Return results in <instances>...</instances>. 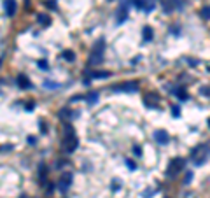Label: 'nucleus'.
Listing matches in <instances>:
<instances>
[{
    "label": "nucleus",
    "mask_w": 210,
    "mask_h": 198,
    "mask_svg": "<svg viewBox=\"0 0 210 198\" xmlns=\"http://www.w3.org/2000/svg\"><path fill=\"white\" fill-rule=\"evenodd\" d=\"M63 149L67 153H72V151L77 149V145H79V139H77V135L74 133V128H72V124L70 123H65L63 124Z\"/></svg>",
    "instance_id": "1"
},
{
    "label": "nucleus",
    "mask_w": 210,
    "mask_h": 198,
    "mask_svg": "<svg viewBox=\"0 0 210 198\" xmlns=\"http://www.w3.org/2000/svg\"><path fill=\"white\" fill-rule=\"evenodd\" d=\"M103 51H105V40L103 39H98L95 46L91 49V54H89V63L91 65H100L103 61Z\"/></svg>",
    "instance_id": "2"
},
{
    "label": "nucleus",
    "mask_w": 210,
    "mask_h": 198,
    "mask_svg": "<svg viewBox=\"0 0 210 198\" xmlns=\"http://www.w3.org/2000/svg\"><path fill=\"white\" fill-rule=\"evenodd\" d=\"M72 181H74V175L70 174V172H65L63 175L60 177V181H58V187L61 189V191H67L70 186H72Z\"/></svg>",
    "instance_id": "3"
},
{
    "label": "nucleus",
    "mask_w": 210,
    "mask_h": 198,
    "mask_svg": "<svg viewBox=\"0 0 210 198\" xmlns=\"http://www.w3.org/2000/svg\"><path fill=\"white\" fill-rule=\"evenodd\" d=\"M154 140H156L158 144L165 145V144L170 142V135H168L167 130H156V132H154Z\"/></svg>",
    "instance_id": "4"
},
{
    "label": "nucleus",
    "mask_w": 210,
    "mask_h": 198,
    "mask_svg": "<svg viewBox=\"0 0 210 198\" xmlns=\"http://www.w3.org/2000/svg\"><path fill=\"white\" fill-rule=\"evenodd\" d=\"M186 165V161L182 160V158H177V160H173L172 163H170V166H168V175H173V174H177V172H180V168Z\"/></svg>",
    "instance_id": "5"
},
{
    "label": "nucleus",
    "mask_w": 210,
    "mask_h": 198,
    "mask_svg": "<svg viewBox=\"0 0 210 198\" xmlns=\"http://www.w3.org/2000/svg\"><path fill=\"white\" fill-rule=\"evenodd\" d=\"M4 11H6V16H9V18L14 16L16 11H18L16 0H6V2H4Z\"/></svg>",
    "instance_id": "6"
},
{
    "label": "nucleus",
    "mask_w": 210,
    "mask_h": 198,
    "mask_svg": "<svg viewBox=\"0 0 210 198\" xmlns=\"http://www.w3.org/2000/svg\"><path fill=\"white\" fill-rule=\"evenodd\" d=\"M114 90H116V91H128V93H131V91L138 90V82H124V84H121V86H114Z\"/></svg>",
    "instance_id": "7"
},
{
    "label": "nucleus",
    "mask_w": 210,
    "mask_h": 198,
    "mask_svg": "<svg viewBox=\"0 0 210 198\" xmlns=\"http://www.w3.org/2000/svg\"><path fill=\"white\" fill-rule=\"evenodd\" d=\"M128 19V7H126V2H123V6H121V9L117 11V25H121V23H124Z\"/></svg>",
    "instance_id": "8"
},
{
    "label": "nucleus",
    "mask_w": 210,
    "mask_h": 198,
    "mask_svg": "<svg viewBox=\"0 0 210 198\" xmlns=\"http://www.w3.org/2000/svg\"><path fill=\"white\" fill-rule=\"evenodd\" d=\"M18 86L21 88V90H30L32 88V82H30V79H28L25 74L18 75Z\"/></svg>",
    "instance_id": "9"
},
{
    "label": "nucleus",
    "mask_w": 210,
    "mask_h": 198,
    "mask_svg": "<svg viewBox=\"0 0 210 198\" xmlns=\"http://www.w3.org/2000/svg\"><path fill=\"white\" fill-rule=\"evenodd\" d=\"M144 103H146L147 107H158V98L154 93H149V95H146V98H144Z\"/></svg>",
    "instance_id": "10"
},
{
    "label": "nucleus",
    "mask_w": 210,
    "mask_h": 198,
    "mask_svg": "<svg viewBox=\"0 0 210 198\" xmlns=\"http://www.w3.org/2000/svg\"><path fill=\"white\" fill-rule=\"evenodd\" d=\"M77 116H79V112H74V114H72V111H68V109H61V111H60V118H61V119H76L77 118Z\"/></svg>",
    "instance_id": "11"
},
{
    "label": "nucleus",
    "mask_w": 210,
    "mask_h": 198,
    "mask_svg": "<svg viewBox=\"0 0 210 198\" xmlns=\"http://www.w3.org/2000/svg\"><path fill=\"white\" fill-rule=\"evenodd\" d=\"M37 21L42 27H49L51 25V18H49V14H37Z\"/></svg>",
    "instance_id": "12"
},
{
    "label": "nucleus",
    "mask_w": 210,
    "mask_h": 198,
    "mask_svg": "<svg viewBox=\"0 0 210 198\" xmlns=\"http://www.w3.org/2000/svg\"><path fill=\"white\" fill-rule=\"evenodd\" d=\"M142 35H144V40H146V42H149V40H152V37H154V32H152L151 27H144Z\"/></svg>",
    "instance_id": "13"
},
{
    "label": "nucleus",
    "mask_w": 210,
    "mask_h": 198,
    "mask_svg": "<svg viewBox=\"0 0 210 198\" xmlns=\"http://www.w3.org/2000/svg\"><path fill=\"white\" fill-rule=\"evenodd\" d=\"M61 56H63V58L67 60V61H70V63H72V61H74V60H76V53H74V51H72V49H65V51H63V54H61Z\"/></svg>",
    "instance_id": "14"
},
{
    "label": "nucleus",
    "mask_w": 210,
    "mask_h": 198,
    "mask_svg": "<svg viewBox=\"0 0 210 198\" xmlns=\"http://www.w3.org/2000/svg\"><path fill=\"white\" fill-rule=\"evenodd\" d=\"M175 95H177L180 100H187V93H186V90H184L182 86H179L177 90H175Z\"/></svg>",
    "instance_id": "15"
},
{
    "label": "nucleus",
    "mask_w": 210,
    "mask_h": 198,
    "mask_svg": "<svg viewBox=\"0 0 210 198\" xmlns=\"http://www.w3.org/2000/svg\"><path fill=\"white\" fill-rule=\"evenodd\" d=\"M109 75H110V72H91V79H103Z\"/></svg>",
    "instance_id": "16"
},
{
    "label": "nucleus",
    "mask_w": 210,
    "mask_h": 198,
    "mask_svg": "<svg viewBox=\"0 0 210 198\" xmlns=\"http://www.w3.org/2000/svg\"><path fill=\"white\" fill-rule=\"evenodd\" d=\"M200 16L203 19H210V6H205L201 11H200Z\"/></svg>",
    "instance_id": "17"
},
{
    "label": "nucleus",
    "mask_w": 210,
    "mask_h": 198,
    "mask_svg": "<svg viewBox=\"0 0 210 198\" xmlns=\"http://www.w3.org/2000/svg\"><path fill=\"white\" fill-rule=\"evenodd\" d=\"M97 100H98V93H97V91H93V93L88 95V103H89V105H91V103H97Z\"/></svg>",
    "instance_id": "18"
},
{
    "label": "nucleus",
    "mask_w": 210,
    "mask_h": 198,
    "mask_svg": "<svg viewBox=\"0 0 210 198\" xmlns=\"http://www.w3.org/2000/svg\"><path fill=\"white\" fill-rule=\"evenodd\" d=\"M154 7H156L154 0H149V2H146V7H144V11H146V12H152V11H154Z\"/></svg>",
    "instance_id": "19"
},
{
    "label": "nucleus",
    "mask_w": 210,
    "mask_h": 198,
    "mask_svg": "<svg viewBox=\"0 0 210 198\" xmlns=\"http://www.w3.org/2000/svg\"><path fill=\"white\" fill-rule=\"evenodd\" d=\"M46 7L51 9V11H56V9H58V4H56V0H46Z\"/></svg>",
    "instance_id": "20"
},
{
    "label": "nucleus",
    "mask_w": 210,
    "mask_h": 198,
    "mask_svg": "<svg viewBox=\"0 0 210 198\" xmlns=\"http://www.w3.org/2000/svg\"><path fill=\"white\" fill-rule=\"evenodd\" d=\"M131 6H135L137 9H144L146 7V0H131Z\"/></svg>",
    "instance_id": "21"
},
{
    "label": "nucleus",
    "mask_w": 210,
    "mask_h": 198,
    "mask_svg": "<svg viewBox=\"0 0 210 198\" xmlns=\"http://www.w3.org/2000/svg\"><path fill=\"white\" fill-rule=\"evenodd\" d=\"M37 67H39V69H42V70H47L49 69V65H47V61H46V60H39Z\"/></svg>",
    "instance_id": "22"
},
{
    "label": "nucleus",
    "mask_w": 210,
    "mask_h": 198,
    "mask_svg": "<svg viewBox=\"0 0 210 198\" xmlns=\"http://www.w3.org/2000/svg\"><path fill=\"white\" fill-rule=\"evenodd\" d=\"M39 175H40V181H46V165H40V168H39Z\"/></svg>",
    "instance_id": "23"
},
{
    "label": "nucleus",
    "mask_w": 210,
    "mask_h": 198,
    "mask_svg": "<svg viewBox=\"0 0 210 198\" xmlns=\"http://www.w3.org/2000/svg\"><path fill=\"white\" fill-rule=\"evenodd\" d=\"M119 187H121V181L114 179V181H112V191H117Z\"/></svg>",
    "instance_id": "24"
},
{
    "label": "nucleus",
    "mask_w": 210,
    "mask_h": 198,
    "mask_svg": "<svg viewBox=\"0 0 210 198\" xmlns=\"http://www.w3.org/2000/svg\"><path fill=\"white\" fill-rule=\"evenodd\" d=\"M133 153H135V156H142V147H140L138 144H135L133 145Z\"/></svg>",
    "instance_id": "25"
},
{
    "label": "nucleus",
    "mask_w": 210,
    "mask_h": 198,
    "mask_svg": "<svg viewBox=\"0 0 210 198\" xmlns=\"http://www.w3.org/2000/svg\"><path fill=\"white\" fill-rule=\"evenodd\" d=\"M44 88H51V90H54V88H58V84H56V82H49V81H46V82H44Z\"/></svg>",
    "instance_id": "26"
},
{
    "label": "nucleus",
    "mask_w": 210,
    "mask_h": 198,
    "mask_svg": "<svg viewBox=\"0 0 210 198\" xmlns=\"http://www.w3.org/2000/svg\"><path fill=\"white\" fill-rule=\"evenodd\" d=\"M172 114H173V118H179V116H180V109L173 105V107H172Z\"/></svg>",
    "instance_id": "27"
},
{
    "label": "nucleus",
    "mask_w": 210,
    "mask_h": 198,
    "mask_svg": "<svg viewBox=\"0 0 210 198\" xmlns=\"http://www.w3.org/2000/svg\"><path fill=\"white\" fill-rule=\"evenodd\" d=\"M126 165H128L130 170H137V165H135V163H133L131 160H126Z\"/></svg>",
    "instance_id": "28"
},
{
    "label": "nucleus",
    "mask_w": 210,
    "mask_h": 198,
    "mask_svg": "<svg viewBox=\"0 0 210 198\" xmlns=\"http://www.w3.org/2000/svg\"><path fill=\"white\" fill-rule=\"evenodd\" d=\"M191 179H193V174L189 172L187 175H186V179H184V184H189V182H191Z\"/></svg>",
    "instance_id": "29"
},
{
    "label": "nucleus",
    "mask_w": 210,
    "mask_h": 198,
    "mask_svg": "<svg viewBox=\"0 0 210 198\" xmlns=\"http://www.w3.org/2000/svg\"><path fill=\"white\" fill-rule=\"evenodd\" d=\"M28 144H30V145L37 144V139H35V137H32V135H30V137H28Z\"/></svg>",
    "instance_id": "30"
},
{
    "label": "nucleus",
    "mask_w": 210,
    "mask_h": 198,
    "mask_svg": "<svg viewBox=\"0 0 210 198\" xmlns=\"http://www.w3.org/2000/svg\"><path fill=\"white\" fill-rule=\"evenodd\" d=\"M33 107H35V103H33V102H28L27 105H25V109H27V111H32Z\"/></svg>",
    "instance_id": "31"
},
{
    "label": "nucleus",
    "mask_w": 210,
    "mask_h": 198,
    "mask_svg": "<svg viewBox=\"0 0 210 198\" xmlns=\"http://www.w3.org/2000/svg\"><path fill=\"white\" fill-rule=\"evenodd\" d=\"M40 132H42V133H46V132H47V128L44 126V121H40Z\"/></svg>",
    "instance_id": "32"
},
{
    "label": "nucleus",
    "mask_w": 210,
    "mask_h": 198,
    "mask_svg": "<svg viewBox=\"0 0 210 198\" xmlns=\"http://www.w3.org/2000/svg\"><path fill=\"white\" fill-rule=\"evenodd\" d=\"M201 93L203 95H210V88H201Z\"/></svg>",
    "instance_id": "33"
},
{
    "label": "nucleus",
    "mask_w": 210,
    "mask_h": 198,
    "mask_svg": "<svg viewBox=\"0 0 210 198\" xmlns=\"http://www.w3.org/2000/svg\"><path fill=\"white\" fill-rule=\"evenodd\" d=\"M79 100H82V96H81V95H76L74 98H72V102H79Z\"/></svg>",
    "instance_id": "34"
},
{
    "label": "nucleus",
    "mask_w": 210,
    "mask_h": 198,
    "mask_svg": "<svg viewBox=\"0 0 210 198\" xmlns=\"http://www.w3.org/2000/svg\"><path fill=\"white\" fill-rule=\"evenodd\" d=\"M151 195H152V191H146L144 193V198H151Z\"/></svg>",
    "instance_id": "35"
},
{
    "label": "nucleus",
    "mask_w": 210,
    "mask_h": 198,
    "mask_svg": "<svg viewBox=\"0 0 210 198\" xmlns=\"http://www.w3.org/2000/svg\"><path fill=\"white\" fill-rule=\"evenodd\" d=\"M208 126H210V118H208Z\"/></svg>",
    "instance_id": "36"
},
{
    "label": "nucleus",
    "mask_w": 210,
    "mask_h": 198,
    "mask_svg": "<svg viewBox=\"0 0 210 198\" xmlns=\"http://www.w3.org/2000/svg\"><path fill=\"white\" fill-rule=\"evenodd\" d=\"M109 2H114V0H109Z\"/></svg>",
    "instance_id": "37"
}]
</instances>
